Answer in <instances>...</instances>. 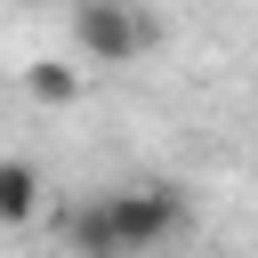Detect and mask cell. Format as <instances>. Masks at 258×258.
<instances>
[{"label":"cell","instance_id":"obj_1","mask_svg":"<svg viewBox=\"0 0 258 258\" xmlns=\"http://www.w3.org/2000/svg\"><path fill=\"white\" fill-rule=\"evenodd\" d=\"M185 194L177 185H105L73 210H56L64 258H153L161 242L185 234Z\"/></svg>","mask_w":258,"mask_h":258},{"label":"cell","instance_id":"obj_2","mask_svg":"<svg viewBox=\"0 0 258 258\" xmlns=\"http://www.w3.org/2000/svg\"><path fill=\"white\" fill-rule=\"evenodd\" d=\"M73 40H81V56H97V64H137V56L153 48V16H145L137 0H81V8H73Z\"/></svg>","mask_w":258,"mask_h":258},{"label":"cell","instance_id":"obj_3","mask_svg":"<svg viewBox=\"0 0 258 258\" xmlns=\"http://www.w3.org/2000/svg\"><path fill=\"white\" fill-rule=\"evenodd\" d=\"M40 218V169L32 161H0V226Z\"/></svg>","mask_w":258,"mask_h":258},{"label":"cell","instance_id":"obj_4","mask_svg":"<svg viewBox=\"0 0 258 258\" xmlns=\"http://www.w3.org/2000/svg\"><path fill=\"white\" fill-rule=\"evenodd\" d=\"M24 89H32L40 105H73V97H81V73H73L64 56H40V64L24 73Z\"/></svg>","mask_w":258,"mask_h":258}]
</instances>
